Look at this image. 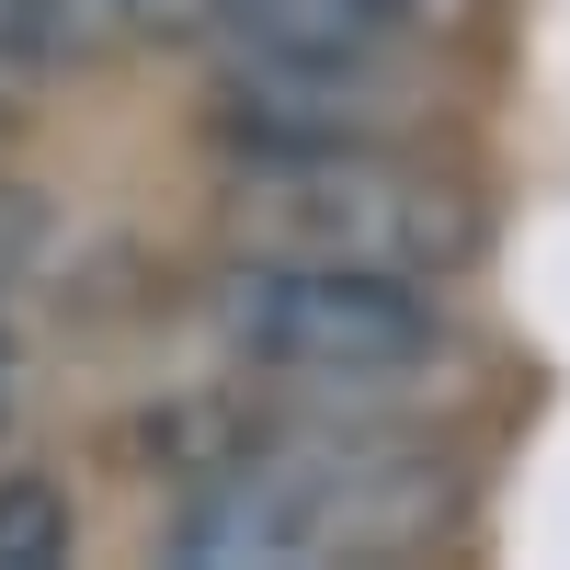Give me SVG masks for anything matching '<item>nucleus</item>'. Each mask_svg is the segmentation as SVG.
Here are the masks:
<instances>
[{
	"label": "nucleus",
	"instance_id": "3",
	"mask_svg": "<svg viewBox=\"0 0 570 570\" xmlns=\"http://www.w3.org/2000/svg\"><path fill=\"white\" fill-rule=\"evenodd\" d=\"M228 240L240 252H308V263H376L456 285L480 263V206L468 183L422 171L400 137H343V149L228 160Z\"/></svg>",
	"mask_w": 570,
	"mask_h": 570
},
{
	"label": "nucleus",
	"instance_id": "4",
	"mask_svg": "<svg viewBox=\"0 0 570 570\" xmlns=\"http://www.w3.org/2000/svg\"><path fill=\"white\" fill-rule=\"evenodd\" d=\"M468 0H195L217 69L297 91H400L411 46H434Z\"/></svg>",
	"mask_w": 570,
	"mask_h": 570
},
{
	"label": "nucleus",
	"instance_id": "1",
	"mask_svg": "<svg viewBox=\"0 0 570 570\" xmlns=\"http://www.w3.org/2000/svg\"><path fill=\"white\" fill-rule=\"evenodd\" d=\"M206 343L228 376L297 411H400L456 365V308L422 274L228 240V263L206 274Z\"/></svg>",
	"mask_w": 570,
	"mask_h": 570
},
{
	"label": "nucleus",
	"instance_id": "6",
	"mask_svg": "<svg viewBox=\"0 0 570 570\" xmlns=\"http://www.w3.org/2000/svg\"><path fill=\"white\" fill-rule=\"evenodd\" d=\"M195 0H58L69 35H149V23H183Z\"/></svg>",
	"mask_w": 570,
	"mask_h": 570
},
{
	"label": "nucleus",
	"instance_id": "5",
	"mask_svg": "<svg viewBox=\"0 0 570 570\" xmlns=\"http://www.w3.org/2000/svg\"><path fill=\"white\" fill-rule=\"evenodd\" d=\"M80 548V513L58 480H35V468H12L0 480V570H46V559H69Z\"/></svg>",
	"mask_w": 570,
	"mask_h": 570
},
{
	"label": "nucleus",
	"instance_id": "7",
	"mask_svg": "<svg viewBox=\"0 0 570 570\" xmlns=\"http://www.w3.org/2000/svg\"><path fill=\"white\" fill-rule=\"evenodd\" d=\"M23 411V331H12V308H0V422Z\"/></svg>",
	"mask_w": 570,
	"mask_h": 570
},
{
	"label": "nucleus",
	"instance_id": "2",
	"mask_svg": "<svg viewBox=\"0 0 570 570\" xmlns=\"http://www.w3.org/2000/svg\"><path fill=\"white\" fill-rule=\"evenodd\" d=\"M434 513V468H422L389 411H308L274 434L206 456L183 502L160 513V559L183 570H320L365 559L400 525Z\"/></svg>",
	"mask_w": 570,
	"mask_h": 570
}]
</instances>
